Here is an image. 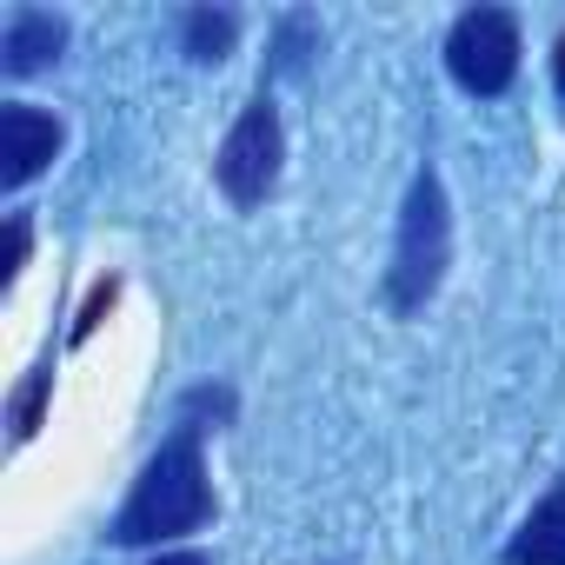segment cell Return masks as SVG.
<instances>
[{
	"mask_svg": "<svg viewBox=\"0 0 565 565\" xmlns=\"http://www.w3.org/2000/svg\"><path fill=\"white\" fill-rule=\"evenodd\" d=\"M47 393H54V373H47V366H34V373H28V386L8 399V426H14V439H34V433H41V406H47Z\"/></svg>",
	"mask_w": 565,
	"mask_h": 565,
	"instance_id": "cell-9",
	"label": "cell"
},
{
	"mask_svg": "<svg viewBox=\"0 0 565 565\" xmlns=\"http://www.w3.org/2000/svg\"><path fill=\"white\" fill-rule=\"evenodd\" d=\"M180 47H186V61L220 67V61L239 47V14H233V8H193V14L180 21Z\"/></svg>",
	"mask_w": 565,
	"mask_h": 565,
	"instance_id": "cell-8",
	"label": "cell"
},
{
	"mask_svg": "<svg viewBox=\"0 0 565 565\" xmlns=\"http://www.w3.org/2000/svg\"><path fill=\"white\" fill-rule=\"evenodd\" d=\"M153 565H213V558H206V552H160Z\"/></svg>",
	"mask_w": 565,
	"mask_h": 565,
	"instance_id": "cell-13",
	"label": "cell"
},
{
	"mask_svg": "<svg viewBox=\"0 0 565 565\" xmlns=\"http://www.w3.org/2000/svg\"><path fill=\"white\" fill-rule=\"evenodd\" d=\"M279 167H287V127H279L273 94L259 87V94L239 107V120L226 127V140H220L213 180H220V193H226L233 206H266L273 186H279Z\"/></svg>",
	"mask_w": 565,
	"mask_h": 565,
	"instance_id": "cell-3",
	"label": "cell"
},
{
	"mask_svg": "<svg viewBox=\"0 0 565 565\" xmlns=\"http://www.w3.org/2000/svg\"><path fill=\"white\" fill-rule=\"evenodd\" d=\"M28 246H34V233H28V220L14 213V220H8V266H0V279H8V287L21 279V266H28Z\"/></svg>",
	"mask_w": 565,
	"mask_h": 565,
	"instance_id": "cell-12",
	"label": "cell"
},
{
	"mask_svg": "<svg viewBox=\"0 0 565 565\" xmlns=\"http://www.w3.org/2000/svg\"><path fill=\"white\" fill-rule=\"evenodd\" d=\"M452 266V206H446V180L433 167L413 173L406 206H399V239H393V266H386V307L393 313H419L439 279Z\"/></svg>",
	"mask_w": 565,
	"mask_h": 565,
	"instance_id": "cell-2",
	"label": "cell"
},
{
	"mask_svg": "<svg viewBox=\"0 0 565 565\" xmlns=\"http://www.w3.org/2000/svg\"><path fill=\"white\" fill-rule=\"evenodd\" d=\"M61 153V120L28 107V100H8L0 107V186L21 193L47 160Z\"/></svg>",
	"mask_w": 565,
	"mask_h": 565,
	"instance_id": "cell-5",
	"label": "cell"
},
{
	"mask_svg": "<svg viewBox=\"0 0 565 565\" xmlns=\"http://www.w3.org/2000/svg\"><path fill=\"white\" fill-rule=\"evenodd\" d=\"M519 21L505 8H466L446 34V74L479 100H499L519 81Z\"/></svg>",
	"mask_w": 565,
	"mask_h": 565,
	"instance_id": "cell-4",
	"label": "cell"
},
{
	"mask_svg": "<svg viewBox=\"0 0 565 565\" xmlns=\"http://www.w3.org/2000/svg\"><path fill=\"white\" fill-rule=\"evenodd\" d=\"M552 81H558V94H565V34H558V54H552Z\"/></svg>",
	"mask_w": 565,
	"mask_h": 565,
	"instance_id": "cell-14",
	"label": "cell"
},
{
	"mask_svg": "<svg viewBox=\"0 0 565 565\" xmlns=\"http://www.w3.org/2000/svg\"><path fill=\"white\" fill-rule=\"evenodd\" d=\"M213 519V479H206V452L193 426H173L160 439V452L140 466L127 505L114 512V545H160L180 532H200Z\"/></svg>",
	"mask_w": 565,
	"mask_h": 565,
	"instance_id": "cell-1",
	"label": "cell"
},
{
	"mask_svg": "<svg viewBox=\"0 0 565 565\" xmlns=\"http://www.w3.org/2000/svg\"><path fill=\"white\" fill-rule=\"evenodd\" d=\"M61 47H67V21H61V14H47V8H14V14H8V34H0V67H8L14 81H28V74L54 67Z\"/></svg>",
	"mask_w": 565,
	"mask_h": 565,
	"instance_id": "cell-6",
	"label": "cell"
},
{
	"mask_svg": "<svg viewBox=\"0 0 565 565\" xmlns=\"http://www.w3.org/2000/svg\"><path fill=\"white\" fill-rule=\"evenodd\" d=\"M307 41H320V28L307 14H287V28H279V41H273V74H294L307 61Z\"/></svg>",
	"mask_w": 565,
	"mask_h": 565,
	"instance_id": "cell-10",
	"label": "cell"
},
{
	"mask_svg": "<svg viewBox=\"0 0 565 565\" xmlns=\"http://www.w3.org/2000/svg\"><path fill=\"white\" fill-rule=\"evenodd\" d=\"M505 565H565V486H552L519 519V532L505 539Z\"/></svg>",
	"mask_w": 565,
	"mask_h": 565,
	"instance_id": "cell-7",
	"label": "cell"
},
{
	"mask_svg": "<svg viewBox=\"0 0 565 565\" xmlns=\"http://www.w3.org/2000/svg\"><path fill=\"white\" fill-rule=\"evenodd\" d=\"M114 294H120V279H94V294H87V307H81V320H74V333H67L74 347H81V340H87V333L100 327V313L114 307Z\"/></svg>",
	"mask_w": 565,
	"mask_h": 565,
	"instance_id": "cell-11",
	"label": "cell"
}]
</instances>
